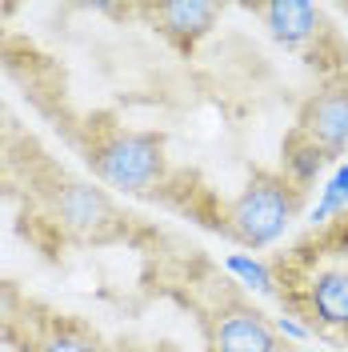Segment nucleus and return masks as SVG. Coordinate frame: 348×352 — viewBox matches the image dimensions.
Instances as JSON below:
<instances>
[{"mask_svg": "<svg viewBox=\"0 0 348 352\" xmlns=\"http://www.w3.org/2000/svg\"><path fill=\"white\" fill-rule=\"evenodd\" d=\"M100 184L120 192H153L168 173L164 136L156 132H109L88 156Z\"/></svg>", "mask_w": 348, "mask_h": 352, "instance_id": "obj_2", "label": "nucleus"}, {"mask_svg": "<svg viewBox=\"0 0 348 352\" xmlns=\"http://www.w3.org/2000/svg\"><path fill=\"white\" fill-rule=\"evenodd\" d=\"M301 192L284 173H252V180L237 192L224 212V232L240 248H268L288 232V224L301 212Z\"/></svg>", "mask_w": 348, "mask_h": 352, "instance_id": "obj_1", "label": "nucleus"}, {"mask_svg": "<svg viewBox=\"0 0 348 352\" xmlns=\"http://www.w3.org/2000/svg\"><path fill=\"white\" fill-rule=\"evenodd\" d=\"M296 129L305 132L325 156L345 153L348 148V72L328 76L320 85V92H312L301 104Z\"/></svg>", "mask_w": 348, "mask_h": 352, "instance_id": "obj_3", "label": "nucleus"}, {"mask_svg": "<svg viewBox=\"0 0 348 352\" xmlns=\"http://www.w3.org/2000/svg\"><path fill=\"white\" fill-rule=\"evenodd\" d=\"M308 312L328 329L348 332V268H325L308 280Z\"/></svg>", "mask_w": 348, "mask_h": 352, "instance_id": "obj_8", "label": "nucleus"}, {"mask_svg": "<svg viewBox=\"0 0 348 352\" xmlns=\"http://www.w3.org/2000/svg\"><path fill=\"white\" fill-rule=\"evenodd\" d=\"M144 16L153 21V28L173 48L193 52L196 44L217 28L220 4H213V0H160V4H149L144 8Z\"/></svg>", "mask_w": 348, "mask_h": 352, "instance_id": "obj_5", "label": "nucleus"}, {"mask_svg": "<svg viewBox=\"0 0 348 352\" xmlns=\"http://www.w3.org/2000/svg\"><path fill=\"white\" fill-rule=\"evenodd\" d=\"M36 352H100L88 336H80V332H52V336H44L41 349Z\"/></svg>", "mask_w": 348, "mask_h": 352, "instance_id": "obj_11", "label": "nucleus"}, {"mask_svg": "<svg viewBox=\"0 0 348 352\" xmlns=\"http://www.w3.org/2000/svg\"><path fill=\"white\" fill-rule=\"evenodd\" d=\"M325 160L328 156L308 140L301 129H292L288 136H284V168L281 173L296 184V188H308L316 176H320V168H325Z\"/></svg>", "mask_w": 348, "mask_h": 352, "instance_id": "obj_9", "label": "nucleus"}, {"mask_svg": "<svg viewBox=\"0 0 348 352\" xmlns=\"http://www.w3.org/2000/svg\"><path fill=\"white\" fill-rule=\"evenodd\" d=\"M248 12H257L272 32V41H281L284 48H305L325 28L320 8L308 0H264V4H248Z\"/></svg>", "mask_w": 348, "mask_h": 352, "instance_id": "obj_6", "label": "nucleus"}, {"mask_svg": "<svg viewBox=\"0 0 348 352\" xmlns=\"http://www.w3.org/2000/svg\"><path fill=\"white\" fill-rule=\"evenodd\" d=\"M340 244H345V252H348V220H345V236H340Z\"/></svg>", "mask_w": 348, "mask_h": 352, "instance_id": "obj_13", "label": "nucleus"}, {"mask_svg": "<svg viewBox=\"0 0 348 352\" xmlns=\"http://www.w3.org/2000/svg\"><path fill=\"white\" fill-rule=\"evenodd\" d=\"M272 329L281 332L284 340H308V336H312V329H305V324H296L292 316H276V320H272Z\"/></svg>", "mask_w": 348, "mask_h": 352, "instance_id": "obj_12", "label": "nucleus"}, {"mask_svg": "<svg viewBox=\"0 0 348 352\" xmlns=\"http://www.w3.org/2000/svg\"><path fill=\"white\" fill-rule=\"evenodd\" d=\"M56 217L76 236H100L116 220V212H112V200L100 188H92V184H65L56 192Z\"/></svg>", "mask_w": 348, "mask_h": 352, "instance_id": "obj_7", "label": "nucleus"}, {"mask_svg": "<svg viewBox=\"0 0 348 352\" xmlns=\"http://www.w3.org/2000/svg\"><path fill=\"white\" fill-rule=\"evenodd\" d=\"M208 352H288L272 320L248 305L220 308L208 324Z\"/></svg>", "mask_w": 348, "mask_h": 352, "instance_id": "obj_4", "label": "nucleus"}, {"mask_svg": "<svg viewBox=\"0 0 348 352\" xmlns=\"http://www.w3.org/2000/svg\"><path fill=\"white\" fill-rule=\"evenodd\" d=\"M224 268L237 276L240 285L257 288V292H264V296H276V280H272V272H268L261 261H252L248 252H232V256H224Z\"/></svg>", "mask_w": 348, "mask_h": 352, "instance_id": "obj_10", "label": "nucleus"}]
</instances>
